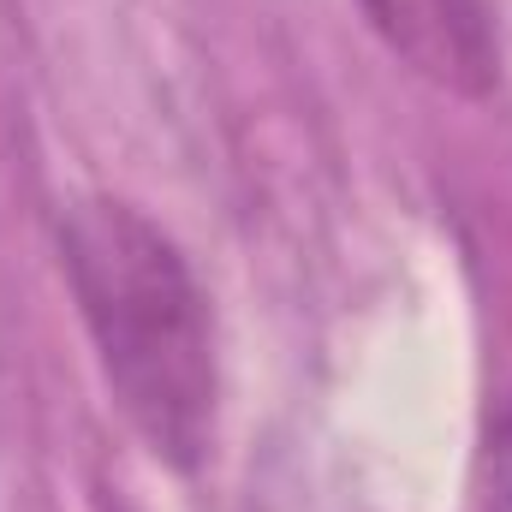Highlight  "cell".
I'll return each mask as SVG.
<instances>
[{
	"instance_id": "cell-1",
	"label": "cell",
	"mask_w": 512,
	"mask_h": 512,
	"mask_svg": "<svg viewBox=\"0 0 512 512\" xmlns=\"http://www.w3.org/2000/svg\"><path fill=\"white\" fill-rule=\"evenodd\" d=\"M60 262L96 364L126 423L167 465H197L215 435V322L185 251L120 197L60 221Z\"/></svg>"
},
{
	"instance_id": "cell-2",
	"label": "cell",
	"mask_w": 512,
	"mask_h": 512,
	"mask_svg": "<svg viewBox=\"0 0 512 512\" xmlns=\"http://www.w3.org/2000/svg\"><path fill=\"white\" fill-rule=\"evenodd\" d=\"M382 48L447 96H489L501 78L495 0H358Z\"/></svg>"
},
{
	"instance_id": "cell-3",
	"label": "cell",
	"mask_w": 512,
	"mask_h": 512,
	"mask_svg": "<svg viewBox=\"0 0 512 512\" xmlns=\"http://www.w3.org/2000/svg\"><path fill=\"white\" fill-rule=\"evenodd\" d=\"M489 512H512V411L495 435V477H489Z\"/></svg>"
}]
</instances>
